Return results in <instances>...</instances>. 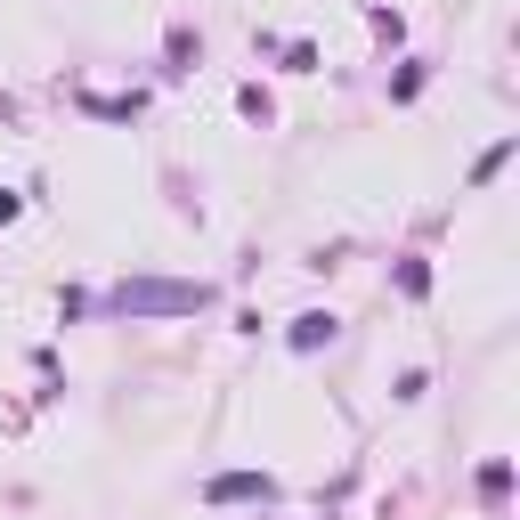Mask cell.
<instances>
[{
  "instance_id": "obj_4",
  "label": "cell",
  "mask_w": 520,
  "mask_h": 520,
  "mask_svg": "<svg viewBox=\"0 0 520 520\" xmlns=\"http://www.w3.org/2000/svg\"><path fill=\"white\" fill-rule=\"evenodd\" d=\"M504 163H512V139H496V147H488V155H480V163H472V179H496V171H504Z\"/></svg>"
},
{
  "instance_id": "obj_7",
  "label": "cell",
  "mask_w": 520,
  "mask_h": 520,
  "mask_svg": "<svg viewBox=\"0 0 520 520\" xmlns=\"http://www.w3.org/2000/svg\"><path fill=\"white\" fill-rule=\"evenodd\" d=\"M17 212H25V204H17V195H9V187H0V228H9Z\"/></svg>"
},
{
  "instance_id": "obj_3",
  "label": "cell",
  "mask_w": 520,
  "mask_h": 520,
  "mask_svg": "<svg viewBox=\"0 0 520 520\" xmlns=\"http://www.w3.org/2000/svg\"><path fill=\"white\" fill-rule=\"evenodd\" d=\"M317 342H334V317H325V309L293 317V350H317Z\"/></svg>"
},
{
  "instance_id": "obj_2",
  "label": "cell",
  "mask_w": 520,
  "mask_h": 520,
  "mask_svg": "<svg viewBox=\"0 0 520 520\" xmlns=\"http://www.w3.org/2000/svg\"><path fill=\"white\" fill-rule=\"evenodd\" d=\"M269 496H277L269 472H220L212 480V504H269Z\"/></svg>"
},
{
  "instance_id": "obj_5",
  "label": "cell",
  "mask_w": 520,
  "mask_h": 520,
  "mask_svg": "<svg viewBox=\"0 0 520 520\" xmlns=\"http://www.w3.org/2000/svg\"><path fill=\"white\" fill-rule=\"evenodd\" d=\"M504 488H512V464H488V472H480V496H488V504H504Z\"/></svg>"
},
{
  "instance_id": "obj_1",
  "label": "cell",
  "mask_w": 520,
  "mask_h": 520,
  "mask_svg": "<svg viewBox=\"0 0 520 520\" xmlns=\"http://www.w3.org/2000/svg\"><path fill=\"white\" fill-rule=\"evenodd\" d=\"M212 309V285H171V277H130L106 293V317H195Z\"/></svg>"
},
{
  "instance_id": "obj_6",
  "label": "cell",
  "mask_w": 520,
  "mask_h": 520,
  "mask_svg": "<svg viewBox=\"0 0 520 520\" xmlns=\"http://www.w3.org/2000/svg\"><path fill=\"white\" fill-rule=\"evenodd\" d=\"M399 293H415V301L431 293V269H423V260H407V269H399Z\"/></svg>"
}]
</instances>
